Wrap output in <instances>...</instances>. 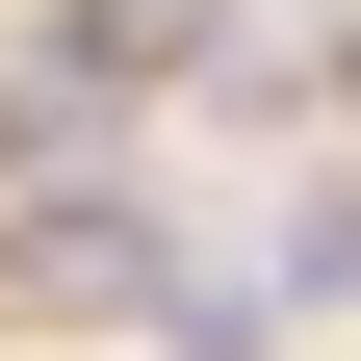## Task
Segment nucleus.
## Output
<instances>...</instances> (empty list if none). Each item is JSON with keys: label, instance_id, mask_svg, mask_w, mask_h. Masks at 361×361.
<instances>
[{"label": "nucleus", "instance_id": "f257e3e1", "mask_svg": "<svg viewBox=\"0 0 361 361\" xmlns=\"http://www.w3.org/2000/svg\"><path fill=\"white\" fill-rule=\"evenodd\" d=\"M207 26H233V0H52V26L0 52V155H104V129L155 104Z\"/></svg>", "mask_w": 361, "mask_h": 361}, {"label": "nucleus", "instance_id": "f03ea898", "mask_svg": "<svg viewBox=\"0 0 361 361\" xmlns=\"http://www.w3.org/2000/svg\"><path fill=\"white\" fill-rule=\"evenodd\" d=\"M180 258H155V207L129 180H52V207H0V310L26 336H104V310H155Z\"/></svg>", "mask_w": 361, "mask_h": 361}, {"label": "nucleus", "instance_id": "7ed1b4c3", "mask_svg": "<svg viewBox=\"0 0 361 361\" xmlns=\"http://www.w3.org/2000/svg\"><path fill=\"white\" fill-rule=\"evenodd\" d=\"M233 284H258V310H361V180H284Z\"/></svg>", "mask_w": 361, "mask_h": 361}, {"label": "nucleus", "instance_id": "20e7f679", "mask_svg": "<svg viewBox=\"0 0 361 361\" xmlns=\"http://www.w3.org/2000/svg\"><path fill=\"white\" fill-rule=\"evenodd\" d=\"M336 78H361V52H336Z\"/></svg>", "mask_w": 361, "mask_h": 361}]
</instances>
